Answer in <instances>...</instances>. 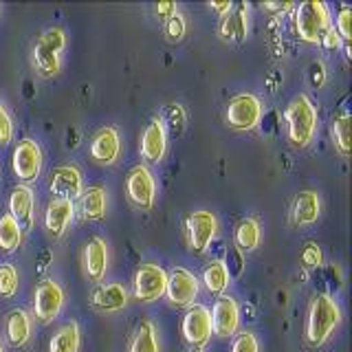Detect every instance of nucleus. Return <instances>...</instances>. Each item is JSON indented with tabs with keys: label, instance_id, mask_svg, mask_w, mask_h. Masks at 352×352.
<instances>
[{
	"label": "nucleus",
	"instance_id": "nucleus-40",
	"mask_svg": "<svg viewBox=\"0 0 352 352\" xmlns=\"http://www.w3.org/2000/svg\"><path fill=\"white\" fill-rule=\"evenodd\" d=\"M154 11H157V16H161V18L168 20V18H172L179 9H176L174 3H159L157 7H154Z\"/></svg>",
	"mask_w": 352,
	"mask_h": 352
},
{
	"label": "nucleus",
	"instance_id": "nucleus-12",
	"mask_svg": "<svg viewBox=\"0 0 352 352\" xmlns=\"http://www.w3.org/2000/svg\"><path fill=\"white\" fill-rule=\"evenodd\" d=\"M209 315H212V333H216L218 337L236 335L238 324H240V308L234 297L220 295L214 304V311Z\"/></svg>",
	"mask_w": 352,
	"mask_h": 352
},
{
	"label": "nucleus",
	"instance_id": "nucleus-10",
	"mask_svg": "<svg viewBox=\"0 0 352 352\" xmlns=\"http://www.w3.org/2000/svg\"><path fill=\"white\" fill-rule=\"evenodd\" d=\"M126 192L130 196V201L141 209H150L154 205V192H157V185H154L152 172L146 165H137L132 168L128 179H126Z\"/></svg>",
	"mask_w": 352,
	"mask_h": 352
},
{
	"label": "nucleus",
	"instance_id": "nucleus-33",
	"mask_svg": "<svg viewBox=\"0 0 352 352\" xmlns=\"http://www.w3.org/2000/svg\"><path fill=\"white\" fill-rule=\"evenodd\" d=\"M231 352H260L256 335H253V333H240L234 339V344H231Z\"/></svg>",
	"mask_w": 352,
	"mask_h": 352
},
{
	"label": "nucleus",
	"instance_id": "nucleus-19",
	"mask_svg": "<svg viewBox=\"0 0 352 352\" xmlns=\"http://www.w3.org/2000/svg\"><path fill=\"white\" fill-rule=\"evenodd\" d=\"M75 214L73 201H64V198H53L47 207V216H44V225H47L49 234L53 238H60L64 234V229L69 227Z\"/></svg>",
	"mask_w": 352,
	"mask_h": 352
},
{
	"label": "nucleus",
	"instance_id": "nucleus-37",
	"mask_svg": "<svg viewBox=\"0 0 352 352\" xmlns=\"http://www.w3.org/2000/svg\"><path fill=\"white\" fill-rule=\"evenodd\" d=\"M11 137H14V126H11L7 110L0 104V143H9Z\"/></svg>",
	"mask_w": 352,
	"mask_h": 352
},
{
	"label": "nucleus",
	"instance_id": "nucleus-22",
	"mask_svg": "<svg viewBox=\"0 0 352 352\" xmlns=\"http://www.w3.org/2000/svg\"><path fill=\"white\" fill-rule=\"evenodd\" d=\"M80 209L86 220H99L106 216V190L104 187H88L80 194Z\"/></svg>",
	"mask_w": 352,
	"mask_h": 352
},
{
	"label": "nucleus",
	"instance_id": "nucleus-44",
	"mask_svg": "<svg viewBox=\"0 0 352 352\" xmlns=\"http://www.w3.org/2000/svg\"><path fill=\"white\" fill-rule=\"evenodd\" d=\"M0 352H5V350H3V344H0Z\"/></svg>",
	"mask_w": 352,
	"mask_h": 352
},
{
	"label": "nucleus",
	"instance_id": "nucleus-32",
	"mask_svg": "<svg viewBox=\"0 0 352 352\" xmlns=\"http://www.w3.org/2000/svg\"><path fill=\"white\" fill-rule=\"evenodd\" d=\"M40 42L44 44V47L47 49H51L53 53H58L60 55V51L64 49V44H66V36H64V31L62 29H49L47 33H44V36L40 38Z\"/></svg>",
	"mask_w": 352,
	"mask_h": 352
},
{
	"label": "nucleus",
	"instance_id": "nucleus-8",
	"mask_svg": "<svg viewBox=\"0 0 352 352\" xmlns=\"http://www.w3.org/2000/svg\"><path fill=\"white\" fill-rule=\"evenodd\" d=\"M185 229H187V238H190V247L196 253H203L216 238L218 220L212 212H194L187 216Z\"/></svg>",
	"mask_w": 352,
	"mask_h": 352
},
{
	"label": "nucleus",
	"instance_id": "nucleus-41",
	"mask_svg": "<svg viewBox=\"0 0 352 352\" xmlns=\"http://www.w3.org/2000/svg\"><path fill=\"white\" fill-rule=\"evenodd\" d=\"M209 9H214V11H218V14H223V16H227L231 9H234V5L229 3H209Z\"/></svg>",
	"mask_w": 352,
	"mask_h": 352
},
{
	"label": "nucleus",
	"instance_id": "nucleus-2",
	"mask_svg": "<svg viewBox=\"0 0 352 352\" xmlns=\"http://www.w3.org/2000/svg\"><path fill=\"white\" fill-rule=\"evenodd\" d=\"M286 126H289V139L293 146L304 148L313 141L317 130V108L306 95H297L286 108Z\"/></svg>",
	"mask_w": 352,
	"mask_h": 352
},
{
	"label": "nucleus",
	"instance_id": "nucleus-29",
	"mask_svg": "<svg viewBox=\"0 0 352 352\" xmlns=\"http://www.w3.org/2000/svg\"><path fill=\"white\" fill-rule=\"evenodd\" d=\"M236 245L242 251H253L260 245V225H258V220L247 218L236 227Z\"/></svg>",
	"mask_w": 352,
	"mask_h": 352
},
{
	"label": "nucleus",
	"instance_id": "nucleus-16",
	"mask_svg": "<svg viewBox=\"0 0 352 352\" xmlns=\"http://www.w3.org/2000/svg\"><path fill=\"white\" fill-rule=\"evenodd\" d=\"M119 150H121V141H119V132L115 128H110V126L102 128L93 137L91 154L97 163H104V165L115 163L119 157Z\"/></svg>",
	"mask_w": 352,
	"mask_h": 352
},
{
	"label": "nucleus",
	"instance_id": "nucleus-30",
	"mask_svg": "<svg viewBox=\"0 0 352 352\" xmlns=\"http://www.w3.org/2000/svg\"><path fill=\"white\" fill-rule=\"evenodd\" d=\"M333 139L339 152L348 157L350 154V115L341 113L333 119Z\"/></svg>",
	"mask_w": 352,
	"mask_h": 352
},
{
	"label": "nucleus",
	"instance_id": "nucleus-15",
	"mask_svg": "<svg viewBox=\"0 0 352 352\" xmlns=\"http://www.w3.org/2000/svg\"><path fill=\"white\" fill-rule=\"evenodd\" d=\"M91 304L106 313L121 311V308H126L128 304V291L124 289V284H117V282L99 284L91 295Z\"/></svg>",
	"mask_w": 352,
	"mask_h": 352
},
{
	"label": "nucleus",
	"instance_id": "nucleus-34",
	"mask_svg": "<svg viewBox=\"0 0 352 352\" xmlns=\"http://www.w3.org/2000/svg\"><path fill=\"white\" fill-rule=\"evenodd\" d=\"M352 9L348 7V5H344L341 7V11H339V18H337V33H339V38H344L346 40V44L350 42V33H352Z\"/></svg>",
	"mask_w": 352,
	"mask_h": 352
},
{
	"label": "nucleus",
	"instance_id": "nucleus-3",
	"mask_svg": "<svg viewBox=\"0 0 352 352\" xmlns=\"http://www.w3.org/2000/svg\"><path fill=\"white\" fill-rule=\"evenodd\" d=\"M330 27L328 7L322 0H306L295 9V29L304 42L317 44Z\"/></svg>",
	"mask_w": 352,
	"mask_h": 352
},
{
	"label": "nucleus",
	"instance_id": "nucleus-4",
	"mask_svg": "<svg viewBox=\"0 0 352 352\" xmlns=\"http://www.w3.org/2000/svg\"><path fill=\"white\" fill-rule=\"evenodd\" d=\"M262 119V104L256 95L242 93L229 99L227 124L234 130H253Z\"/></svg>",
	"mask_w": 352,
	"mask_h": 352
},
{
	"label": "nucleus",
	"instance_id": "nucleus-43",
	"mask_svg": "<svg viewBox=\"0 0 352 352\" xmlns=\"http://www.w3.org/2000/svg\"><path fill=\"white\" fill-rule=\"evenodd\" d=\"M190 352H201V350H198V348H192V350H190Z\"/></svg>",
	"mask_w": 352,
	"mask_h": 352
},
{
	"label": "nucleus",
	"instance_id": "nucleus-1",
	"mask_svg": "<svg viewBox=\"0 0 352 352\" xmlns=\"http://www.w3.org/2000/svg\"><path fill=\"white\" fill-rule=\"evenodd\" d=\"M341 322L339 304L330 295L319 293L311 300L306 315V339L311 346H322Z\"/></svg>",
	"mask_w": 352,
	"mask_h": 352
},
{
	"label": "nucleus",
	"instance_id": "nucleus-21",
	"mask_svg": "<svg viewBox=\"0 0 352 352\" xmlns=\"http://www.w3.org/2000/svg\"><path fill=\"white\" fill-rule=\"evenodd\" d=\"M249 7L247 5H240L236 11H229L227 16H223V22H220V36L225 40L231 42H240L247 38V31H249Z\"/></svg>",
	"mask_w": 352,
	"mask_h": 352
},
{
	"label": "nucleus",
	"instance_id": "nucleus-28",
	"mask_svg": "<svg viewBox=\"0 0 352 352\" xmlns=\"http://www.w3.org/2000/svg\"><path fill=\"white\" fill-rule=\"evenodd\" d=\"M22 240V229L11 214L0 216V249L14 251Z\"/></svg>",
	"mask_w": 352,
	"mask_h": 352
},
{
	"label": "nucleus",
	"instance_id": "nucleus-24",
	"mask_svg": "<svg viewBox=\"0 0 352 352\" xmlns=\"http://www.w3.org/2000/svg\"><path fill=\"white\" fill-rule=\"evenodd\" d=\"M77 350H80V326H77V322H69L53 335L49 352H77Z\"/></svg>",
	"mask_w": 352,
	"mask_h": 352
},
{
	"label": "nucleus",
	"instance_id": "nucleus-18",
	"mask_svg": "<svg viewBox=\"0 0 352 352\" xmlns=\"http://www.w3.org/2000/svg\"><path fill=\"white\" fill-rule=\"evenodd\" d=\"M84 267L88 278L99 282L106 275L108 269V247L102 238H91L86 242V249H84Z\"/></svg>",
	"mask_w": 352,
	"mask_h": 352
},
{
	"label": "nucleus",
	"instance_id": "nucleus-42",
	"mask_svg": "<svg viewBox=\"0 0 352 352\" xmlns=\"http://www.w3.org/2000/svg\"><path fill=\"white\" fill-rule=\"evenodd\" d=\"M262 9H269V11H289V9H293V5L291 3H264L262 5Z\"/></svg>",
	"mask_w": 352,
	"mask_h": 352
},
{
	"label": "nucleus",
	"instance_id": "nucleus-35",
	"mask_svg": "<svg viewBox=\"0 0 352 352\" xmlns=\"http://www.w3.org/2000/svg\"><path fill=\"white\" fill-rule=\"evenodd\" d=\"M185 31H187V22H185V18L179 14V11H176L172 18H168V25H165V33L170 36V40H183Z\"/></svg>",
	"mask_w": 352,
	"mask_h": 352
},
{
	"label": "nucleus",
	"instance_id": "nucleus-17",
	"mask_svg": "<svg viewBox=\"0 0 352 352\" xmlns=\"http://www.w3.org/2000/svg\"><path fill=\"white\" fill-rule=\"evenodd\" d=\"M322 214V201H319L317 192H300L295 196L293 201V209H291V218H293V225L297 227H304V225H313L315 220Z\"/></svg>",
	"mask_w": 352,
	"mask_h": 352
},
{
	"label": "nucleus",
	"instance_id": "nucleus-13",
	"mask_svg": "<svg viewBox=\"0 0 352 352\" xmlns=\"http://www.w3.org/2000/svg\"><path fill=\"white\" fill-rule=\"evenodd\" d=\"M51 192L55 198H64V201H73L84 192L82 172L75 165H60L51 172Z\"/></svg>",
	"mask_w": 352,
	"mask_h": 352
},
{
	"label": "nucleus",
	"instance_id": "nucleus-25",
	"mask_svg": "<svg viewBox=\"0 0 352 352\" xmlns=\"http://www.w3.org/2000/svg\"><path fill=\"white\" fill-rule=\"evenodd\" d=\"M130 352H159L157 328H154L150 319H143L137 326V333L130 341Z\"/></svg>",
	"mask_w": 352,
	"mask_h": 352
},
{
	"label": "nucleus",
	"instance_id": "nucleus-26",
	"mask_svg": "<svg viewBox=\"0 0 352 352\" xmlns=\"http://www.w3.org/2000/svg\"><path fill=\"white\" fill-rule=\"evenodd\" d=\"M33 64H36V69L40 75L44 77H53V75H58L60 69H62V64H60V55L58 53H53L51 49H47L44 44L38 40V44L33 47Z\"/></svg>",
	"mask_w": 352,
	"mask_h": 352
},
{
	"label": "nucleus",
	"instance_id": "nucleus-31",
	"mask_svg": "<svg viewBox=\"0 0 352 352\" xmlns=\"http://www.w3.org/2000/svg\"><path fill=\"white\" fill-rule=\"evenodd\" d=\"M16 291H18V273L11 264H3L0 267V295L14 297Z\"/></svg>",
	"mask_w": 352,
	"mask_h": 352
},
{
	"label": "nucleus",
	"instance_id": "nucleus-6",
	"mask_svg": "<svg viewBox=\"0 0 352 352\" xmlns=\"http://www.w3.org/2000/svg\"><path fill=\"white\" fill-rule=\"evenodd\" d=\"M181 330L187 344L201 350L209 341V337H212V315H209V308L203 304H192L183 315Z\"/></svg>",
	"mask_w": 352,
	"mask_h": 352
},
{
	"label": "nucleus",
	"instance_id": "nucleus-14",
	"mask_svg": "<svg viewBox=\"0 0 352 352\" xmlns=\"http://www.w3.org/2000/svg\"><path fill=\"white\" fill-rule=\"evenodd\" d=\"M168 148V137H165V126L161 119H152L141 135V154L150 163H159Z\"/></svg>",
	"mask_w": 352,
	"mask_h": 352
},
{
	"label": "nucleus",
	"instance_id": "nucleus-38",
	"mask_svg": "<svg viewBox=\"0 0 352 352\" xmlns=\"http://www.w3.org/2000/svg\"><path fill=\"white\" fill-rule=\"evenodd\" d=\"M324 44L326 49H339V44H341V38H339V33L335 31V27H328L326 33L322 36V40H319Z\"/></svg>",
	"mask_w": 352,
	"mask_h": 352
},
{
	"label": "nucleus",
	"instance_id": "nucleus-23",
	"mask_svg": "<svg viewBox=\"0 0 352 352\" xmlns=\"http://www.w3.org/2000/svg\"><path fill=\"white\" fill-rule=\"evenodd\" d=\"M31 337V319L25 311H14L7 319V339L11 346H25Z\"/></svg>",
	"mask_w": 352,
	"mask_h": 352
},
{
	"label": "nucleus",
	"instance_id": "nucleus-9",
	"mask_svg": "<svg viewBox=\"0 0 352 352\" xmlns=\"http://www.w3.org/2000/svg\"><path fill=\"white\" fill-rule=\"evenodd\" d=\"M64 306V291L58 282L44 280L36 289V300H33V313L40 322H51L60 315Z\"/></svg>",
	"mask_w": 352,
	"mask_h": 352
},
{
	"label": "nucleus",
	"instance_id": "nucleus-7",
	"mask_svg": "<svg viewBox=\"0 0 352 352\" xmlns=\"http://www.w3.org/2000/svg\"><path fill=\"white\" fill-rule=\"evenodd\" d=\"M165 295L174 306H192L198 297V280L196 275L183 267H176L168 273V286Z\"/></svg>",
	"mask_w": 352,
	"mask_h": 352
},
{
	"label": "nucleus",
	"instance_id": "nucleus-27",
	"mask_svg": "<svg viewBox=\"0 0 352 352\" xmlns=\"http://www.w3.org/2000/svg\"><path fill=\"white\" fill-rule=\"evenodd\" d=\"M203 282L207 286L209 293L220 295L229 284V271H227V264L223 260H214L207 264V269L203 273Z\"/></svg>",
	"mask_w": 352,
	"mask_h": 352
},
{
	"label": "nucleus",
	"instance_id": "nucleus-11",
	"mask_svg": "<svg viewBox=\"0 0 352 352\" xmlns=\"http://www.w3.org/2000/svg\"><path fill=\"white\" fill-rule=\"evenodd\" d=\"M42 170V150L36 141L25 139L14 150V172L20 181H33Z\"/></svg>",
	"mask_w": 352,
	"mask_h": 352
},
{
	"label": "nucleus",
	"instance_id": "nucleus-20",
	"mask_svg": "<svg viewBox=\"0 0 352 352\" xmlns=\"http://www.w3.org/2000/svg\"><path fill=\"white\" fill-rule=\"evenodd\" d=\"M9 214L16 218L20 229H29L33 223V192L27 185H18L9 198Z\"/></svg>",
	"mask_w": 352,
	"mask_h": 352
},
{
	"label": "nucleus",
	"instance_id": "nucleus-39",
	"mask_svg": "<svg viewBox=\"0 0 352 352\" xmlns=\"http://www.w3.org/2000/svg\"><path fill=\"white\" fill-rule=\"evenodd\" d=\"M170 121H172L174 130H181L183 128V124H185V113H183V108L179 104L172 106V110H170Z\"/></svg>",
	"mask_w": 352,
	"mask_h": 352
},
{
	"label": "nucleus",
	"instance_id": "nucleus-5",
	"mask_svg": "<svg viewBox=\"0 0 352 352\" xmlns=\"http://www.w3.org/2000/svg\"><path fill=\"white\" fill-rule=\"evenodd\" d=\"M168 273L159 264H141L132 280V293L139 302H154L165 295Z\"/></svg>",
	"mask_w": 352,
	"mask_h": 352
},
{
	"label": "nucleus",
	"instance_id": "nucleus-36",
	"mask_svg": "<svg viewBox=\"0 0 352 352\" xmlns=\"http://www.w3.org/2000/svg\"><path fill=\"white\" fill-rule=\"evenodd\" d=\"M302 262L306 264L308 269H315L322 264V249H319L315 242H308V245L304 247L302 251Z\"/></svg>",
	"mask_w": 352,
	"mask_h": 352
}]
</instances>
